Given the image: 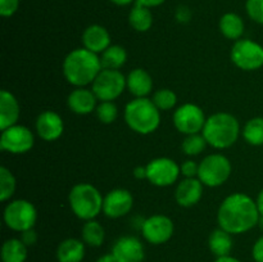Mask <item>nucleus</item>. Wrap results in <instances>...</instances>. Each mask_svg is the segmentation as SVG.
<instances>
[{
	"label": "nucleus",
	"mask_w": 263,
	"mask_h": 262,
	"mask_svg": "<svg viewBox=\"0 0 263 262\" xmlns=\"http://www.w3.org/2000/svg\"><path fill=\"white\" fill-rule=\"evenodd\" d=\"M230 58L243 71H257L263 67V46L251 39H240L231 48Z\"/></svg>",
	"instance_id": "nucleus-9"
},
{
	"label": "nucleus",
	"mask_w": 263,
	"mask_h": 262,
	"mask_svg": "<svg viewBox=\"0 0 263 262\" xmlns=\"http://www.w3.org/2000/svg\"><path fill=\"white\" fill-rule=\"evenodd\" d=\"M35 144V136L32 131L23 125L10 126L2 130L0 135V148L12 154H25L32 149Z\"/></svg>",
	"instance_id": "nucleus-12"
},
{
	"label": "nucleus",
	"mask_w": 263,
	"mask_h": 262,
	"mask_svg": "<svg viewBox=\"0 0 263 262\" xmlns=\"http://www.w3.org/2000/svg\"><path fill=\"white\" fill-rule=\"evenodd\" d=\"M180 175V164L167 157H158L146 164V180L154 186H171L177 181Z\"/></svg>",
	"instance_id": "nucleus-11"
},
{
	"label": "nucleus",
	"mask_w": 263,
	"mask_h": 262,
	"mask_svg": "<svg viewBox=\"0 0 263 262\" xmlns=\"http://www.w3.org/2000/svg\"><path fill=\"white\" fill-rule=\"evenodd\" d=\"M109 2L113 3V4L118 5V7H126V5L133 4V3L136 2V0H109Z\"/></svg>",
	"instance_id": "nucleus-44"
},
{
	"label": "nucleus",
	"mask_w": 263,
	"mask_h": 262,
	"mask_svg": "<svg viewBox=\"0 0 263 262\" xmlns=\"http://www.w3.org/2000/svg\"><path fill=\"white\" fill-rule=\"evenodd\" d=\"M258 225L261 226V229L263 230V216H261V218H259V222H258Z\"/></svg>",
	"instance_id": "nucleus-46"
},
{
	"label": "nucleus",
	"mask_w": 263,
	"mask_h": 262,
	"mask_svg": "<svg viewBox=\"0 0 263 262\" xmlns=\"http://www.w3.org/2000/svg\"><path fill=\"white\" fill-rule=\"evenodd\" d=\"M252 256L256 262H263V236L254 243L252 248Z\"/></svg>",
	"instance_id": "nucleus-39"
},
{
	"label": "nucleus",
	"mask_w": 263,
	"mask_h": 262,
	"mask_svg": "<svg viewBox=\"0 0 263 262\" xmlns=\"http://www.w3.org/2000/svg\"><path fill=\"white\" fill-rule=\"evenodd\" d=\"M103 68L105 69H120L127 62V51L121 45H110L100 55Z\"/></svg>",
	"instance_id": "nucleus-27"
},
{
	"label": "nucleus",
	"mask_w": 263,
	"mask_h": 262,
	"mask_svg": "<svg viewBox=\"0 0 263 262\" xmlns=\"http://www.w3.org/2000/svg\"><path fill=\"white\" fill-rule=\"evenodd\" d=\"M208 143L205 140V138L203 136L202 133L199 134H192V135H186L185 139L182 140L181 149L186 156L189 157H195L199 156L202 152H204V149L207 148Z\"/></svg>",
	"instance_id": "nucleus-30"
},
{
	"label": "nucleus",
	"mask_w": 263,
	"mask_h": 262,
	"mask_svg": "<svg viewBox=\"0 0 263 262\" xmlns=\"http://www.w3.org/2000/svg\"><path fill=\"white\" fill-rule=\"evenodd\" d=\"M21 240L26 244L27 247L33 246V244L37 241V233L35 231V229H28V230L21 233Z\"/></svg>",
	"instance_id": "nucleus-38"
},
{
	"label": "nucleus",
	"mask_w": 263,
	"mask_h": 262,
	"mask_svg": "<svg viewBox=\"0 0 263 262\" xmlns=\"http://www.w3.org/2000/svg\"><path fill=\"white\" fill-rule=\"evenodd\" d=\"M166 0H136V4H140L144 5V7H148V8H156L162 5Z\"/></svg>",
	"instance_id": "nucleus-40"
},
{
	"label": "nucleus",
	"mask_w": 263,
	"mask_h": 262,
	"mask_svg": "<svg viewBox=\"0 0 263 262\" xmlns=\"http://www.w3.org/2000/svg\"><path fill=\"white\" fill-rule=\"evenodd\" d=\"M261 213L257 202L244 193H233L221 203L217 212L218 226L228 233L243 234L258 225Z\"/></svg>",
	"instance_id": "nucleus-1"
},
{
	"label": "nucleus",
	"mask_w": 263,
	"mask_h": 262,
	"mask_svg": "<svg viewBox=\"0 0 263 262\" xmlns=\"http://www.w3.org/2000/svg\"><path fill=\"white\" fill-rule=\"evenodd\" d=\"M85 257V243L76 238H68L61 241L57 248L58 262H81Z\"/></svg>",
	"instance_id": "nucleus-22"
},
{
	"label": "nucleus",
	"mask_w": 263,
	"mask_h": 262,
	"mask_svg": "<svg viewBox=\"0 0 263 262\" xmlns=\"http://www.w3.org/2000/svg\"><path fill=\"white\" fill-rule=\"evenodd\" d=\"M102 69L100 57L85 48L69 51L62 64L64 79L74 87H85L92 84Z\"/></svg>",
	"instance_id": "nucleus-2"
},
{
	"label": "nucleus",
	"mask_w": 263,
	"mask_h": 262,
	"mask_svg": "<svg viewBox=\"0 0 263 262\" xmlns=\"http://www.w3.org/2000/svg\"><path fill=\"white\" fill-rule=\"evenodd\" d=\"M21 116V107L17 98L8 90L0 92V128L10 127L18 123Z\"/></svg>",
	"instance_id": "nucleus-20"
},
{
	"label": "nucleus",
	"mask_w": 263,
	"mask_h": 262,
	"mask_svg": "<svg viewBox=\"0 0 263 262\" xmlns=\"http://www.w3.org/2000/svg\"><path fill=\"white\" fill-rule=\"evenodd\" d=\"M126 86L135 98H146L153 90V79L144 68H135L126 76Z\"/></svg>",
	"instance_id": "nucleus-21"
},
{
	"label": "nucleus",
	"mask_w": 263,
	"mask_h": 262,
	"mask_svg": "<svg viewBox=\"0 0 263 262\" xmlns=\"http://www.w3.org/2000/svg\"><path fill=\"white\" fill-rule=\"evenodd\" d=\"M175 18L180 23H187L192 20V10L186 5H180L175 12Z\"/></svg>",
	"instance_id": "nucleus-37"
},
{
	"label": "nucleus",
	"mask_w": 263,
	"mask_h": 262,
	"mask_svg": "<svg viewBox=\"0 0 263 262\" xmlns=\"http://www.w3.org/2000/svg\"><path fill=\"white\" fill-rule=\"evenodd\" d=\"M172 120L179 133L184 135H192V134L202 133L207 118L204 110L199 105L194 103H185L176 108Z\"/></svg>",
	"instance_id": "nucleus-10"
},
{
	"label": "nucleus",
	"mask_w": 263,
	"mask_h": 262,
	"mask_svg": "<svg viewBox=\"0 0 263 262\" xmlns=\"http://www.w3.org/2000/svg\"><path fill=\"white\" fill-rule=\"evenodd\" d=\"M128 127L140 135L153 134L161 125V110L148 98H134L125 107Z\"/></svg>",
	"instance_id": "nucleus-4"
},
{
	"label": "nucleus",
	"mask_w": 263,
	"mask_h": 262,
	"mask_svg": "<svg viewBox=\"0 0 263 262\" xmlns=\"http://www.w3.org/2000/svg\"><path fill=\"white\" fill-rule=\"evenodd\" d=\"M126 76L120 69L103 68L91 84V90L100 102H113L126 89Z\"/></svg>",
	"instance_id": "nucleus-8"
},
{
	"label": "nucleus",
	"mask_w": 263,
	"mask_h": 262,
	"mask_svg": "<svg viewBox=\"0 0 263 262\" xmlns=\"http://www.w3.org/2000/svg\"><path fill=\"white\" fill-rule=\"evenodd\" d=\"M152 100L159 110H170L176 105L177 95L171 89H159L154 92Z\"/></svg>",
	"instance_id": "nucleus-32"
},
{
	"label": "nucleus",
	"mask_w": 263,
	"mask_h": 262,
	"mask_svg": "<svg viewBox=\"0 0 263 262\" xmlns=\"http://www.w3.org/2000/svg\"><path fill=\"white\" fill-rule=\"evenodd\" d=\"M3 218L5 225L13 231L23 233L28 229H33L37 220V211L30 200L15 199L5 205Z\"/></svg>",
	"instance_id": "nucleus-7"
},
{
	"label": "nucleus",
	"mask_w": 263,
	"mask_h": 262,
	"mask_svg": "<svg viewBox=\"0 0 263 262\" xmlns=\"http://www.w3.org/2000/svg\"><path fill=\"white\" fill-rule=\"evenodd\" d=\"M141 234L148 243L159 246L172 238L175 233V223L168 216L166 215H153L143 221L141 225Z\"/></svg>",
	"instance_id": "nucleus-13"
},
{
	"label": "nucleus",
	"mask_w": 263,
	"mask_h": 262,
	"mask_svg": "<svg viewBox=\"0 0 263 262\" xmlns=\"http://www.w3.org/2000/svg\"><path fill=\"white\" fill-rule=\"evenodd\" d=\"M20 8V0H0V14L3 17H12Z\"/></svg>",
	"instance_id": "nucleus-36"
},
{
	"label": "nucleus",
	"mask_w": 263,
	"mask_h": 262,
	"mask_svg": "<svg viewBox=\"0 0 263 262\" xmlns=\"http://www.w3.org/2000/svg\"><path fill=\"white\" fill-rule=\"evenodd\" d=\"M134 177L138 180H144L146 179V166H138L134 169L133 171Z\"/></svg>",
	"instance_id": "nucleus-41"
},
{
	"label": "nucleus",
	"mask_w": 263,
	"mask_h": 262,
	"mask_svg": "<svg viewBox=\"0 0 263 262\" xmlns=\"http://www.w3.org/2000/svg\"><path fill=\"white\" fill-rule=\"evenodd\" d=\"M203 189H204V185L198 177H190V179L185 177L177 184L176 190H175V200L181 207L190 208L198 204L202 199Z\"/></svg>",
	"instance_id": "nucleus-17"
},
{
	"label": "nucleus",
	"mask_w": 263,
	"mask_h": 262,
	"mask_svg": "<svg viewBox=\"0 0 263 262\" xmlns=\"http://www.w3.org/2000/svg\"><path fill=\"white\" fill-rule=\"evenodd\" d=\"M67 105L71 112L80 116H86L97 109L98 98L91 89L76 87L69 92L67 98Z\"/></svg>",
	"instance_id": "nucleus-18"
},
{
	"label": "nucleus",
	"mask_w": 263,
	"mask_h": 262,
	"mask_svg": "<svg viewBox=\"0 0 263 262\" xmlns=\"http://www.w3.org/2000/svg\"><path fill=\"white\" fill-rule=\"evenodd\" d=\"M244 140L253 146L263 145V117L251 118L241 130Z\"/></svg>",
	"instance_id": "nucleus-29"
},
{
	"label": "nucleus",
	"mask_w": 263,
	"mask_h": 262,
	"mask_svg": "<svg viewBox=\"0 0 263 262\" xmlns=\"http://www.w3.org/2000/svg\"><path fill=\"white\" fill-rule=\"evenodd\" d=\"M82 44L85 49L95 54H102L112 45L109 32L100 25H90L85 28L82 33Z\"/></svg>",
	"instance_id": "nucleus-19"
},
{
	"label": "nucleus",
	"mask_w": 263,
	"mask_h": 262,
	"mask_svg": "<svg viewBox=\"0 0 263 262\" xmlns=\"http://www.w3.org/2000/svg\"><path fill=\"white\" fill-rule=\"evenodd\" d=\"M233 166L230 159L220 153H213L202 159L199 163L198 179L204 186L217 188L225 184L230 177Z\"/></svg>",
	"instance_id": "nucleus-6"
},
{
	"label": "nucleus",
	"mask_w": 263,
	"mask_h": 262,
	"mask_svg": "<svg viewBox=\"0 0 263 262\" xmlns=\"http://www.w3.org/2000/svg\"><path fill=\"white\" fill-rule=\"evenodd\" d=\"M27 259V246L21 239L12 238L2 247L3 262H25Z\"/></svg>",
	"instance_id": "nucleus-26"
},
{
	"label": "nucleus",
	"mask_w": 263,
	"mask_h": 262,
	"mask_svg": "<svg viewBox=\"0 0 263 262\" xmlns=\"http://www.w3.org/2000/svg\"><path fill=\"white\" fill-rule=\"evenodd\" d=\"M97 262H117V259L115 258V256H113L112 252H110V253H107V254H103V256H100L99 258L97 259Z\"/></svg>",
	"instance_id": "nucleus-42"
},
{
	"label": "nucleus",
	"mask_w": 263,
	"mask_h": 262,
	"mask_svg": "<svg viewBox=\"0 0 263 262\" xmlns=\"http://www.w3.org/2000/svg\"><path fill=\"white\" fill-rule=\"evenodd\" d=\"M256 202H257V207H258L259 213H261V216H263V189L258 193V197H257Z\"/></svg>",
	"instance_id": "nucleus-43"
},
{
	"label": "nucleus",
	"mask_w": 263,
	"mask_h": 262,
	"mask_svg": "<svg viewBox=\"0 0 263 262\" xmlns=\"http://www.w3.org/2000/svg\"><path fill=\"white\" fill-rule=\"evenodd\" d=\"M244 21L236 13H225L220 20V31L229 40H240L244 33Z\"/></svg>",
	"instance_id": "nucleus-23"
},
{
	"label": "nucleus",
	"mask_w": 263,
	"mask_h": 262,
	"mask_svg": "<svg viewBox=\"0 0 263 262\" xmlns=\"http://www.w3.org/2000/svg\"><path fill=\"white\" fill-rule=\"evenodd\" d=\"M202 134L212 148L228 149L238 141L241 130L235 116L217 112L207 118Z\"/></svg>",
	"instance_id": "nucleus-3"
},
{
	"label": "nucleus",
	"mask_w": 263,
	"mask_h": 262,
	"mask_svg": "<svg viewBox=\"0 0 263 262\" xmlns=\"http://www.w3.org/2000/svg\"><path fill=\"white\" fill-rule=\"evenodd\" d=\"M215 262H241L239 261L238 258L233 256H225V257H220V258H216Z\"/></svg>",
	"instance_id": "nucleus-45"
},
{
	"label": "nucleus",
	"mask_w": 263,
	"mask_h": 262,
	"mask_svg": "<svg viewBox=\"0 0 263 262\" xmlns=\"http://www.w3.org/2000/svg\"><path fill=\"white\" fill-rule=\"evenodd\" d=\"M134 197L127 189H113L108 192L103 202V213L109 218H120L131 212Z\"/></svg>",
	"instance_id": "nucleus-14"
},
{
	"label": "nucleus",
	"mask_w": 263,
	"mask_h": 262,
	"mask_svg": "<svg viewBox=\"0 0 263 262\" xmlns=\"http://www.w3.org/2000/svg\"><path fill=\"white\" fill-rule=\"evenodd\" d=\"M180 171H181V175L186 179H190V177H198V171H199V163H197L193 159H186L185 162H182L180 164Z\"/></svg>",
	"instance_id": "nucleus-35"
},
{
	"label": "nucleus",
	"mask_w": 263,
	"mask_h": 262,
	"mask_svg": "<svg viewBox=\"0 0 263 262\" xmlns=\"http://www.w3.org/2000/svg\"><path fill=\"white\" fill-rule=\"evenodd\" d=\"M112 254L117 262H143L145 249L140 239L133 235H125L115 241Z\"/></svg>",
	"instance_id": "nucleus-15"
},
{
	"label": "nucleus",
	"mask_w": 263,
	"mask_h": 262,
	"mask_svg": "<svg viewBox=\"0 0 263 262\" xmlns=\"http://www.w3.org/2000/svg\"><path fill=\"white\" fill-rule=\"evenodd\" d=\"M104 197L102 193L89 182H80L71 189L68 194V203L72 212L80 220H95L103 212Z\"/></svg>",
	"instance_id": "nucleus-5"
},
{
	"label": "nucleus",
	"mask_w": 263,
	"mask_h": 262,
	"mask_svg": "<svg viewBox=\"0 0 263 262\" xmlns=\"http://www.w3.org/2000/svg\"><path fill=\"white\" fill-rule=\"evenodd\" d=\"M15 188H17V181L12 171L5 166L0 167V200L7 202L8 199H10L14 194Z\"/></svg>",
	"instance_id": "nucleus-31"
},
{
	"label": "nucleus",
	"mask_w": 263,
	"mask_h": 262,
	"mask_svg": "<svg viewBox=\"0 0 263 262\" xmlns=\"http://www.w3.org/2000/svg\"><path fill=\"white\" fill-rule=\"evenodd\" d=\"M95 112H97L98 120L104 125H110L118 117V108L113 102H100Z\"/></svg>",
	"instance_id": "nucleus-33"
},
{
	"label": "nucleus",
	"mask_w": 263,
	"mask_h": 262,
	"mask_svg": "<svg viewBox=\"0 0 263 262\" xmlns=\"http://www.w3.org/2000/svg\"><path fill=\"white\" fill-rule=\"evenodd\" d=\"M246 10L252 21L263 25V0H247Z\"/></svg>",
	"instance_id": "nucleus-34"
},
{
	"label": "nucleus",
	"mask_w": 263,
	"mask_h": 262,
	"mask_svg": "<svg viewBox=\"0 0 263 262\" xmlns=\"http://www.w3.org/2000/svg\"><path fill=\"white\" fill-rule=\"evenodd\" d=\"M36 133L43 140L55 141L64 131L63 118L54 110H44L36 118Z\"/></svg>",
	"instance_id": "nucleus-16"
},
{
	"label": "nucleus",
	"mask_w": 263,
	"mask_h": 262,
	"mask_svg": "<svg viewBox=\"0 0 263 262\" xmlns=\"http://www.w3.org/2000/svg\"><path fill=\"white\" fill-rule=\"evenodd\" d=\"M208 246H210L211 252L217 258L230 256L231 249H233V238H231V234L221 228L216 229V230H213L211 233L210 239H208Z\"/></svg>",
	"instance_id": "nucleus-24"
},
{
	"label": "nucleus",
	"mask_w": 263,
	"mask_h": 262,
	"mask_svg": "<svg viewBox=\"0 0 263 262\" xmlns=\"http://www.w3.org/2000/svg\"><path fill=\"white\" fill-rule=\"evenodd\" d=\"M128 23L138 32H146L151 30L153 26V14L151 8L135 3L128 14Z\"/></svg>",
	"instance_id": "nucleus-25"
},
{
	"label": "nucleus",
	"mask_w": 263,
	"mask_h": 262,
	"mask_svg": "<svg viewBox=\"0 0 263 262\" xmlns=\"http://www.w3.org/2000/svg\"><path fill=\"white\" fill-rule=\"evenodd\" d=\"M82 240L90 247H100L105 239V230L97 220L85 221L81 230Z\"/></svg>",
	"instance_id": "nucleus-28"
}]
</instances>
